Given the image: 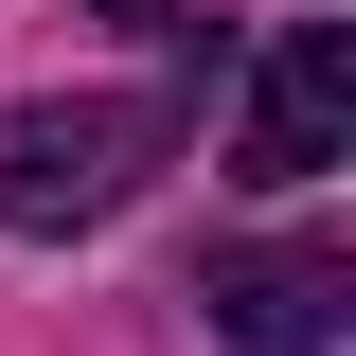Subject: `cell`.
<instances>
[{"label": "cell", "mask_w": 356, "mask_h": 356, "mask_svg": "<svg viewBox=\"0 0 356 356\" xmlns=\"http://www.w3.org/2000/svg\"><path fill=\"white\" fill-rule=\"evenodd\" d=\"M356 161V36L339 18H285V36L250 54V107H232V178H267V196H303V178Z\"/></svg>", "instance_id": "cell-2"}, {"label": "cell", "mask_w": 356, "mask_h": 356, "mask_svg": "<svg viewBox=\"0 0 356 356\" xmlns=\"http://www.w3.org/2000/svg\"><path fill=\"white\" fill-rule=\"evenodd\" d=\"M89 18H125V36H178V54H196V18H178V0H89Z\"/></svg>", "instance_id": "cell-4"}, {"label": "cell", "mask_w": 356, "mask_h": 356, "mask_svg": "<svg viewBox=\"0 0 356 356\" xmlns=\"http://www.w3.org/2000/svg\"><path fill=\"white\" fill-rule=\"evenodd\" d=\"M178 161L161 89H72V107H0V232H89Z\"/></svg>", "instance_id": "cell-1"}, {"label": "cell", "mask_w": 356, "mask_h": 356, "mask_svg": "<svg viewBox=\"0 0 356 356\" xmlns=\"http://www.w3.org/2000/svg\"><path fill=\"white\" fill-rule=\"evenodd\" d=\"M196 303H214V339H250V356H339L356 339V250H214Z\"/></svg>", "instance_id": "cell-3"}]
</instances>
